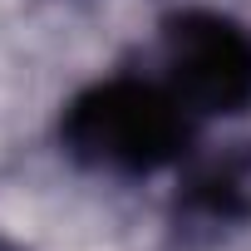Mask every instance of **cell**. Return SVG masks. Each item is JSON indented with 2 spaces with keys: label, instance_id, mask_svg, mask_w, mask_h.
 <instances>
[{
  "label": "cell",
  "instance_id": "6da1fadb",
  "mask_svg": "<svg viewBox=\"0 0 251 251\" xmlns=\"http://www.w3.org/2000/svg\"><path fill=\"white\" fill-rule=\"evenodd\" d=\"M59 143L94 173L148 177L192 153V108L168 89L133 74L79 89L59 113Z\"/></svg>",
  "mask_w": 251,
  "mask_h": 251
},
{
  "label": "cell",
  "instance_id": "7a4b0ae2",
  "mask_svg": "<svg viewBox=\"0 0 251 251\" xmlns=\"http://www.w3.org/2000/svg\"><path fill=\"white\" fill-rule=\"evenodd\" d=\"M168 89L212 118L251 108V30L222 10H177L163 20Z\"/></svg>",
  "mask_w": 251,
  "mask_h": 251
},
{
  "label": "cell",
  "instance_id": "3957f363",
  "mask_svg": "<svg viewBox=\"0 0 251 251\" xmlns=\"http://www.w3.org/2000/svg\"><path fill=\"white\" fill-rule=\"evenodd\" d=\"M182 207L207 222H241L251 212V153L202 163L182 182Z\"/></svg>",
  "mask_w": 251,
  "mask_h": 251
}]
</instances>
